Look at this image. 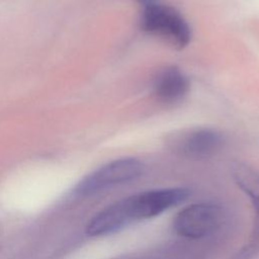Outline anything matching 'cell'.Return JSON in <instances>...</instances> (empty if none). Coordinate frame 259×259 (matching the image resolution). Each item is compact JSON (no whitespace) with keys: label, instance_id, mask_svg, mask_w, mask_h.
Returning <instances> with one entry per match:
<instances>
[{"label":"cell","instance_id":"7a4b0ae2","mask_svg":"<svg viewBox=\"0 0 259 259\" xmlns=\"http://www.w3.org/2000/svg\"><path fill=\"white\" fill-rule=\"evenodd\" d=\"M141 27L178 50L185 48L191 39L190 26L182 14L159 0L143 7Z\"/></svg>","mask_w":259,"mask_h":259},{"label":"cell","instance_id":"5b68a950","mask_svg":"<svg viewBox=\"0 0 259 259\" xmlns=\"http://www.w3.org/2000/svg\"><path fill=\"white\" fill-rule=\"evenodd\" d=\"M167 146L176 154L202 159L213 155L222 146V135L209 127L183 128L170 134L166 139Z\"/></svg>","mask_w":259,"mask_h":259},{"label":"cell","instance_id":"ba28073f","mask_svg":"<svg viewBox=\"0 0 259 259\" xmlns=\"http://www.w3.org/2000/svg\"><path fill=\"white\" fill-rule=\"evenodd\" d=\"M138 3H140V5H142L143 7L144 6H146V5H148V4H150V3H153V2H155V1H157V0H136Z\"/></svg>","mask_w":259,"mask_h":259},{"label":"cell","instance_id":"3957f363","mask_svg":"<svg viewBox=\"0 0 259 259\" xmlns=\"http://www.w3.org/2000/svg\"><path fill=\"white\" fill-rule=\"evenodd\" d=\"M144 164L136 158H121L111 161L84 177L76 186L79 195H91L110 186L126 183L140 177Z\"/></svg>","mask_w":259,"mask_h":259},{"label":"cell","instance_id":"8992f818","mask_svg":"<svg viewBox=\"0 0 259 259\" xmlns=\"http://www.w3.org/2000/svg\"><path fill=\"white\" fill-rule=\"evenodd\" d=\"M232 176L250 198L254 212L250 237L234 259H253L259 254V172L248 164L238 162L232 166Z\"/></svg>","mask_w":259,"mask_h":259},{"label":"cell","instance_id":"52a82bcc","mask_svg":"<svg viewBox=\"0 0 259 259\" xmlns=\"http://www.w3.org/2000/svg\"><path fill=\"white\" fill-rule=\"evenodd\" d=\"M188 90V78L174 66L164 68L159 72L153 83L154 94L166 103H175L183 99Z\"/></svg>","mask_w":259,"mask_h":259},{"label":"cell","instance_id":"6da1fadb","mask_svg":"<svg viewBox=\"0 0 259 259\" xmlns=\"http://www.w3.org/2000/svg\"><path fill=\"white\" fill-rule=\"evenodd\" d=\"M190 195L191 191L184 187L160 188L132 194L107 205L92 217L86 226V233L91 237L112 234L133 222L154 218L183 202Z\"/></svg>","mask_w":259,"mask_h":259},{"label":"cell","instance_id":"277c9868","mask_svg":"<svg viewBox=\"0 0 259 259\" xmlns=\"http://www.w3.org/2000/svg\"><path fill=\"white\" fill-rule=\"evenodd\" d=\"M222 208L213 203L199 202L181 209L173 220L176 234L189 239H199L212 234L221 225Z\"/></svg>","mask_w":259,"mask_h":259}]
</instances>
